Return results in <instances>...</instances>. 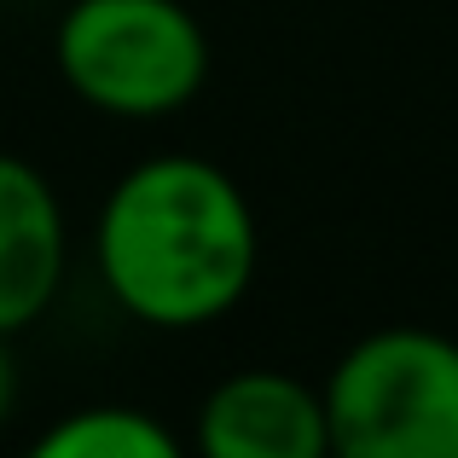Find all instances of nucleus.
<instances>
[{
	"label": "nucleus",
	"mask_w": 458,
	"mask_h": 458,
	"mask_svg": "<svg viewBox=\"0 0 458 458\" xmlns=\"http://www.w3.org/2000/svg\"><path fill=\"white\" fill-rule=\"evenodd\" d=\"M261 233L244 186L191 151L140 157L116 174L93 221V267L128 319L198 331L244 302Z\"/></svg>",
	"instance_id": "obj_1"
},
{
	"label": "nucleus",
	"mask_w": 458,
	"mask_h": 458,
	"mask_svg": "<svg viewBox=\"0 0 458 458\" xmlns=\"http://www.w3.org/2000/svg\"><path fill=\"white\" fill-rule=\"evenodd\" d=\"M58 81L88 111L157 123L209 81V35L180 0H76L53 30Z\"/></svg>",
	"instance_id": "obj_2"
},
{
	"label": "nucleus",
	"mask_w": 458,
	"mask_h": 458,
	"mask_svg": "<svg viewBox=\"0 0 458 458\" xmlns=\"http://www.w3.org/2000/svg\"><path fill=\"white\" fill-rule=\"evenodd\" d=\"M319 394L343 458H458V343L441 331H366Z\"/></svg>",
	"instance_id": "obj_3"
},
{
	"label": "nucleus",
	"mask_w": 458,
	"mask_h": 458,
	"mask_svg": "<svg viewBox=\"0 0 458 458\" xmlns=\"http://www.w3.org/2000/svg\"><path fill=\"white\" fill-rule=\"evenodd\" d=\"M198 453L203 458H325L331 424L325 394L296 371L250 366L221 377L198 406Z\"/></svg>",
	"instance_id": "obj_4"
},
{
	"label": "nucleus",
	"mask_w": 458,
	"mask_h": 458,
	"mask_svg": "<svg viewBox=\"0 0 458 458\" xmlns=\"http://www.w3.org/2000/svg\"><path fill=\"white\" fill-rule=\"evenodd\" d=\"M70 267V226L53 180L0 151V331L18 336L53 308Z\"/></svg>",
	"instance_id": "obj_5"
},
{
	"label": "nucleus",
	"mask_w": 458,
	"mask_h": 458,
	"mask_svg": "<svg viewBox=\"0 0 458 458\" xmlns=\"http://www.w3.org/2000/svg\"><path fill=\"white\" fill-rule=\"evenodd\" d=\"M180 441L140 406H76L35 436L41 458H168Z\"/></svg>",
	"instance_id": "obj_6"
},
{
	"label": "nucleus",
	"mask_w": 458,
	"mask_h": 458,
	"mask_svg": "<svg viewBox=\"0 0 458 458\" xmlns=\"http://www.w3.org/2000/svg\"><path fill=\"white\" fill-rule=\"evenodd\" d=\"M12 406H18V360H12V336L0 331V424L12 418Z\"/></svg>",
	"instance_id": "obj_7"
}]
</instances>
